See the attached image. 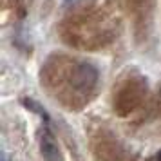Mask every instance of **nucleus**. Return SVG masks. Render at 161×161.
Wrapping results in <instances>:
<instances>
[{
    "label": "nucleus",
    "mask_w": 161,
    "mask_h": 161,
    "mask_svg": "<svg viewBox=\"0 0 161 161\" xmlns=\"http://www.w3.org/2000/svg\"><path fill=\"white\" fill-rule=\"evenodd\" d=\"M24 105H25V107H27L29 110H35L36 114H40V116H44V119H45V121H49V116H47V112H45V110L42 109L40 105H36V103L33 102V100H29V98H25V100H24Z\"/></svg>",
    "instance_id": "4"
},
{
    "label": "nucleus",
    "mask_w": 161,
    "mask_h": 161,
    "mask_svg": "<svg viewBox=\"0 0 161 161\" xmlns=\"http://www.w3.org/2000/svg\"><path fill=\"white\" fill-rule=\"evenodd\" d=\"M152 161H161V150H159V152H158V154H156V156L152 158Z\"/></svg>",
    "instance_id": "5"
},
{
    "label": "nucleus",
    "mask_w": 161,
    "mask_h": 161,
    "mask_svg": "<svg viewBox=\"0 0 161 161\" xmlns=\"http://www.w3.org/2000/svg\"><path fill=\"white\" fill-rule=\"evenodd\" d=\"M40 152H42L44 161H64L60 148L56 145V139L47 127L42 129V132H40Z\"/></svg>",
    "instance_id": "3"
},
{
    "label": "nucleus",
    "mask_w": 161,
    "mask_h": 161,
    "mask_svg": "<svg viewBox=\"0 0 161 161\" xmlns=\"http://www.w3.org/2000/svg\"><path fill=\"white\" fill-rule=\"evenodd\" d=\"M143 94H145V85L141 81L130 80L121 85L114 100V110L118 112V116H129L132 110L138 109Z\"/></svg>",
    "instance_id": "2"
},
{
    "label": "nucleus",
    "mask_w": 161,
    "mask_h": 161,
    "mask_svg": "<svg viewBox=\"0 0 161 161\" xmlns=\"http://www.w3.org/2000/svg\"><path fill=\"white\" fill-rule=\"evenodd\" d=\"M65 80H58V96L60 102L67 105L69 109H78L89 98L94 94L98 85V71L87 62H71L64 67Z\"/></svg>",
    "instance_id": "1"
}]
</instances>
